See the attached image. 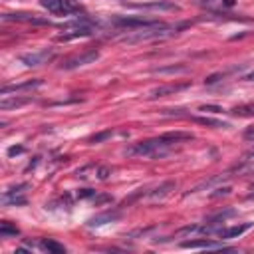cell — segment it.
I'll use <instances>...</instances> for the list:
<instances>
[{"label":"cell","mask_w":254,"mask_h":254,"mask_svg":"<svg viewBox=\"0 0 254 254\" xmlns=\"http://www.w3.org/2000/svg\"><path fill=\"white\" fill-rule=\"evenodd\" d=\"M190 139H192V133L169 131V133H163L159 137H151V139L139 141V143L131 145L125 153L127 155H143V157H159V155H165L167 149H171L175 143H183V141H190Z\"/></svg>","instance_id":"cell-1"},{"label":"cell","mask_w":254,"mask_h":254,"mask_svg":"<svg viewBox=\"0 0 254 254\" xmlns=\"http://www.w3.org/2000/svg\"><path fill=\"white\" fill-rule=\"evenodd\" d=\"M187 24L183 26H153V28H143V30H133L131 36H125L123 42L125 44H139V42H149V40H159V38H167V36H173L177 34L181 28H185Z\"/></svg>","instance_id":"cell-2"},{"label":"cell","mask_w":254,"mask_h":254,"mask_svg":"<svg viewBox=\"0 0 254 254\" xmlns=\"http://www.w3.org/2000/svg\"><path fill=\"white\" fill-rule=\"evenodd\" d=\"M165 22L155 20V18H143V16H115L113 26L123 28V30H143V28H153V26H163Z\"/></svg>","instance_id":"cell-3"},{"label":"cell","mask_w":254,"mask_h":254,"mask_svg":"<svg viewBox=\"0 0 254 254\" xmlns=\"http://www.w3.org/2000/svg\"><path fill=\"white\" fill-rule=\"evenodd\" d=\"M40 4L54 16H71L83 12L81 4L75 0H40Z\"/></svg>","instance_id":"cell-4"},{"label":"cell","mask_w":254,"mask_h":254,"mask_svg":"<svg viewBox=\"0 0 254 254\" xmlns=\"http://www.w3.org/2000/svg\"><path fill=\"white\" fill-rule=\"evenodd\" d=\"M127 8L133 10H143V12H165V10H179V6L175 2H167V0H149V2H125Z\"/></svg>","instance_id":"cell-5"},{"label":"cell","mask_w":254,"mask_h":254,"mask_svg":"<svg viewBox=\"0 0 254 254\" xmlns=\"http://www.w3.org/2000/svg\"><path fill=\"white\" fill-rule=\"evenodd\" d=\"M183 248H202V250H232L230 246L222 244V242H216V240H210V238H196V240H185L181 242Z\"/></svg>","instance_id":"cell-6"},{"label":"cell","mask_w":254,"mask_h":254,"mask_svg":"<svg viewBox=\"0 0 254 254\" xmlns=\"http://www.w3.org/2000/svg\"><path fill=\"white\" fill-rule=\"evenodd\" d=\"M54 58V52L52 50H40V52H32V54H22L20 56V62L22 64H26L28 67H36V65H42V64H46L48 60H52Z\"/></svg>","instance_id":"cell-7"},{"label":"cell","mask_w":254,"mask_h":254,"mask_svg":"<svg viewBox=\"0 0 254 254\" xmlns=\"http://www.w3.org/2000/svg\"><path fill=\"white\" fill-rule=\"evenodd\" d=\"M97 58H99V52H97V50H89V52H85V54H81V56H73V58L65 60V62L62 64V69H75V67H79V65H85V64L95 62Z\"/></svg>","instance_id":"cell-8"},{"label":"cell","mask_w":254,"mask_h":254,"mask_svg":"<svg viewBox=\"0 0 254 254\" xmlns=\"http://www.w3.org/2000/svg\"><path fill=\"white\" fill-rule=\"evenodd\" d=\"M190 87V81H181V83H165V85H159L155 89H151L149 93V99H157V97H165V95H173L177 91H183Z\"/></svg>","instance_id":"cell-9"},{"label":"cell","mask_w":254,"mask_h":254,"mask_svg":"<svg viewBox=\"0 0 254 254\" xmlns=\"http://www.w3.org/2000/svg\"><path fill=\"white\" fill-rule=\"evenodd\" d=\"M4 22H26V24H48L46 18H40L38 14H30V12H14V14H4L2 16Z\"/></svg>","instance_id":"cell-10"},{"label":"cell","mask_w":254,"mask_h":254,"mask_svg":"<svg viewBox=\"0 0 254 254\" xmlns=\"http://www.w3.org/2000/svg\"><path fill=\"white\" fill-rule=\"evenodd\" d=\"M40 85H42V79H26V81H20V83L2 85L0 93L2 95H8V93H18V91H30V89H36Z\"/></svg>","instance_id":"cell-11"},{"label":"cell","mask_w":254,"mask_h":254,"mask_svg":"<svg viewBox=\"0 0 254 254\" xmlns=\"http://www.w3.org/2000/svg\"><path fill=\"white\" fill-rule=\"evenodd\" d=\"M119 216H121L119 210H105V212H101V214L91 216V218L87 220V226H103V224H107V222L117 220Z\"/></svg>","instance_id":"cell-12"},{"label":"cell","mask_w":254,"mask_h":254,"mask_svg":"<svg viewBox=\"0 0 254 254\" xmlns=\"http://www.w3.org/2000/svg\"><path fill=\"white\" fill-rule=\"evenodd\" d=\"M200 6H204L208 12H226L236 4V0H198Z\"/></svg>","instance_id":"cell-13"},{"label":"cell","mask_w":254,"mask_h":254,"mask_svg":"<svg viewBox=\"0 0 254 254\" xmlns=\"http://www.w3.org/2000/svg\"><path fill=\"white\" fill-rule=\"evenodd\" d=\"M248 228H252L250 222L234 224V226H228V228H220V230H218V236H220V238H234V236H240L242 232H246Z\"/></svg>","instance_id":"cell-14"},{"label":"cell","mask_w":254,"mask_h":254,"mask_svg":"<svg viewBox=\"0 0 254 254\" xmlns=\"http://www.w3.org/2000/svg\"><path fill=\"white\" fill-rule=\"evenodd\" d=\"M93 28H75V30H67V34H62L58 40L60 42H67V40H75V38H83V36H91Z\"/></svg>","instance_id":"cell-15"},{"label":"cell","mask_w":254,"mask_h":254,"mask_svg":"<svg viewBox=\"0 0 254 254\" xmlns=\"http://www.w3.org/2000/svg\"><path fill=\"white\" fill-rule=\"evenodd\" d=\"M40 248L42 250H48L52 254H65V246L60 244V242H56V240H52V238H44L40 242Z\"/></svg>","instance_id":"cell-16"},{"label":"cell","mask_w":254,"mask_h":254,"mask_svg":"<svg viewBox=\"0 0 254 254\" xmlns=\"http://www.w3.org/2000/svg\"><path fill=\"white\" fill-rule=\"evenodd\" d=\"M26 103H30V97H14V99H2L0 101V107L2 109H10V107H22V105H26Z\"/></svg>","instance_id":"cell-17"},{"label":"cell","mask_w":254,"mask_h":254,"mask_svg":"<svg viewBox=\"0 0 254 254\" xmlns=\"http://www.w3.org/2000/svg\"><path fill=\"white\" fill-rule=\"evenodd\" d=\"M192 121L200 123V125H206V127H228L226 121H220V119H212V117H190Z\"/></svg>","instance_id":"cell-18"},{"label":"cell","mask_w":254,"mask_h":254,"mask_svg":"<svg viewBox=\"0 0 254 254\" xmlns=\"http://www.w3.org/2000/svg\"><path fill=\"white\" fill-rule=\"evenodd\" d=\"M171 189H175V183H173V181H167V183H163L159 189H155V190L151 192V198H163L165 194L171 192Z\"/></svg>","instance_id":"cell-19"},{"label":"cell","mask_w":254,"mask_h":254,"mask_svg":"<svg viewBox=\"0 0 254 254\" xmlns=\"http://www.w3.org/2000/svg\"><path fill=\"white\" fill-rule=\"evenodd\" d=\"M18 234H20V228L14 226V224H10L8 220H4L0 224V236L2 238H6V236H18Z\"/></svg>","instance_id":"cell-20"},{"label":"cell","mask_w":254,"mask_h":254,"mask_svg":"<svg viewBox=\"0 0 254 254\" xmlns=\"http://www.w3.org/2000/svg\"><path fill=\"white\" fill-rule=\"evenodd\" d=\"M232 115H238V117H250L254 115V103H246V105H238L230 111Z\"/></svg>","instance_id":"cell-21"},{"label":"cell","mask_w":254,"mask_h":254,"mask_svg":"<svg viewBox=\"0 0 254 254\" xmlns=\"http://www.w3.org/2000/svg\"><path fill=\"white\" fill-rule=\"evenodd\" d=\"M155 73H177V71H187V65H169V67H155Z\"/></svg>","instance_id":"cell-22"},{"label":"cell","mask_w":254,"mask_h":254,"mask_svg":"<svg viewBox=\"0 0 254 254\" xmlns=\"http://www.w3.org/2000/svg\"><path fill=\"white\" fill-rule=\"evenodd\" d=\"M113 135V131L109 129V131H103V133H97V135H93V137H89V143H101L103 139H107V137H111Z\"/></svg>","instance_id":"cell-23"},{"label":"cell","mask_w":254,"mask_h":254,"mask_svg":"<svg viewBox=\"0 0 254 254\" xmlns=\"http://www.w3.org/2000/svg\"><path fill=\"white\" fill-rule=\"evenodd\" d=\"M198 109H200V111H212V113H220V111H222L220 105H200Z\"/></svg>","instance_id":"cell-24"},{"label":"cell","mask_w":254,"mask_h":254,"mask_svg":"<svg viewBox=\"0 0 254 254\" xmlns=\"http://www.w3.org/2000/svg\"><path fill=\"white\" fill-rule=\"evenodd\" d=\"M22 151H24V147H10V149H8V155L14 157V155H18V153H22Z\"/></svg>","instance_id":"cell-25"},{"label":"cell","mask_w":254,"mask_h":254,"mask_svg":"<svg viewBox=\"0 0 254 254\" xmlns=\"http://www.w3.org/2000/svg\"><path fill=\"white\" fill-rule=\"evenodd\" d=\"M244 79H248V81H254V71H250V73H246V75H244Z\"/></svg>","instance_id":"cell-26"}]
</instances>
